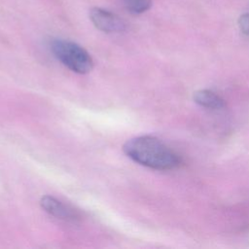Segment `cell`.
I'll use <instances>...</instances> for the list:
<instances>
[{
	"mask_svg": "<svg viewBox=\"0 0 249 249\" xmlns=\"http://www.w3.org/2000/svg\"><path fill=\"white\" fill-rule=\"evenodd\" d=\"M124 153L135 162L159 170L173 169L180 164V158L157 137L142 135L127 140Z\"/></svg>",
	"mask_w": 249,
	"mask_h": 249,
	"instance_id": "cell-1",
	"label": "cell"
},
{
	"mask_svg": "<svg viewBox=\"0 0 249 249\" xmlns=\"http://www.w3.org/2000/svg\"><path fill=\"white\" fill-rule=\"evenodd\" d=\"M53 55L67 68L78 74H87L93 67L90 54L80 45L64 39H53L51 44Z\"/></svg>",
	"mask_w": 249,
	"mask_h": 249,
	"instance_id": "cell-2",
	"label": "cell"
},
{
	"mask_svg": "<svg viewBox=\"0 0 249 249\" xmlns=\"http://www.w3.org/2000/svg\"><path fill=\"white\" fill-rule=\"evenodd\" d=\"M89 18L93 25L105 33H121L126 29V24L116 14L98 7L89 11Z\"/></svg>",
	"mask_w": 249,
	"mask_h": 249,
	"instance_id": "cell-3",
	"label": "cell"
},
{
	"mask_svg": "<svg viewBox=\"0 0 249 249\" xmlns=\"http://www.w3.org/2000/svg\"><path fill=\"white\" fill-rule=\"evenodd\" d=\"M40 204L47 213L57 219L68 222H76L79 220V214L76 210L64 204L53 196H42L40 199Z\"/></svg>",
	"mask_w": 249,
	"mask_h": 249,
	"instance_id": "cell-4",
	"label": "cell"
},
{
	"mask_svg": "<svg viewBox=\"0 0 249 249\" xmlns=\"http://www.w3.org/2000/svg\"><path fill=\"white\" fill-rule=\"evenodd\" d=\"M195 101L205 108L221 109L225 106V100L209 89H200L194 94Z\"/></svg>",
	"mask_w": 249,
	"mask_h": 249,
	"instance_id": "cell-5",
	"label": "cell"
},
{
	"mask_svg": "<svg viewBox=\"0 0 249 249\" xmlns=\"http://www.w3.org/2000/svg\"><path fill=\"white\" fill-rule=\"evenodd\" d=\"M121 2L126 11L133 15L143 14L152 6V0H121Z\"/></svg>",
	"mask_w": 249,
	"mask_h": 249,
	"instance_id": "cell-6",
	"label": "cell"
},
{
	"mask_svg": "<svg viewBox=\"0 0 249 249\" xmlns=\"http://www.w3.org/2000/svg\"><path fill=\"white\" fill-rule=\"evenodd\" d=\"M238 25L240 30L246 34L249 35V12L243 14L239 19H238Z\"/></svg>",
	"mask_w": 249,
	"mask_h": 249,
	"instance_id": "cell-7",
	"label": "cell"
}]
</instances>
